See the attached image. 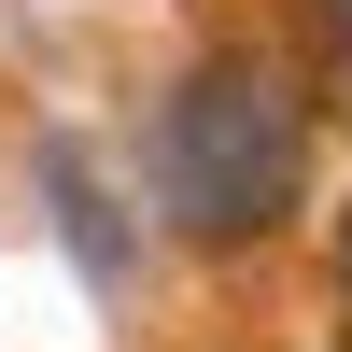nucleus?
<instances>
[{"label": "nucleus", "mask_w": 352, "mask_h": 352, "mask_svg": "<svg viewBox=\"0 0 352 352\" xmlns=\"http://www.w3.org/2000/svg\"><path fill=\"white\" fill-rule=\"evenodd\" d=\"M43 184H56V226H71V254H85L99 282H127V240H113V212H99V184H85V155H71V141L43 155Z\"/></svg>", "instance_id": "obj_2"}, {"label": "nucleus", "mask_w": 352, "mask_h": 352, "mask_svg": "<svg viewBox=\"0 0 352 352\" xmlns=\"http://www.w3.org/2000/svg\"><path fill=\"white\" fill-rule=\"evenodd\" d=\"M310 14H324V56L352 71V0H310Z\"/></svg>", "instance_id": "obj_3"}, {"label": "nucleus", "mask_w": 352, "mask_h": 352, "mask_svg": "<svg viewBox=\"0 0 352 352\" xmlns=\"http://www.w3.org/2000/svg\"><path fill=\"white\" fill-rule=\"evenodd\" d=\"M310 197V99L268 56H197L155 99V212L197 254H254Z\"/></svg>", "instance_id": "obj_1"}, {"label": "nucleus", "mask_w": 352, "mask_h": 352, "mask_svg": "<svg viewBox=\"0 0 352 352\" xmlns=\"http://www.w3.org/2000/svg\"><path fill=\"white\" fill-rule=\"evenodd\" d=\"M338 282H352V197H338Z\"/></svg>", "instance_id": "obj_4"}]
</instances>
